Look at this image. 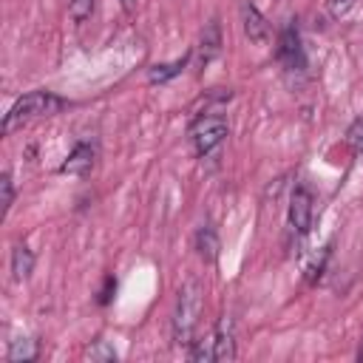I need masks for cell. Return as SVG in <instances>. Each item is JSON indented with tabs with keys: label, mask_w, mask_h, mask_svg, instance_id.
I'll list each match as a JSON object with an SVG mask.
<instances>
[{
	"label": "cell",
	"mask_w": 363,
	"mask_h": 363,
	"mask_svg": "<svg viewBox=\"0 0 363 363\" xmlns=\"http://www.w3.org/2000/svg\"><path fill=\"white\" fill-rule=\"evenodd\" d=\"M241 26H244V34L250 37V43L264 45L269 40V23L250 0H241Z\"/></svg>",
	"instance_id": "obj_6"
},
{
	"label": "cell",
	"mask_w": 363,
	"mask_h": 363,
	"mask_svg": "<svg viewBox=\"0 0 363 363\" xmlns=\"http://www.w3.org/2000/svg\"><path fill=\"white\" fill-rule=\"evenodd\" d=\"M221 51V26L218 20H210L199 37V68H207Z\"/></svg>",
	"instance_id": "obj_9"
},
{
	"label": "cell",
	"mask_w": 363,
	"mask_h": 363,
	"mask_svg": "<svg viewBox=\"0 0 363 363\" xmlns=\"http://www.w3.org/2000/svg\"><path fill=\"white\" fill-rule=\"evenodd\" d=\"M0 204H3V216H6V213L11 210V204H14V182H11L9 173L0 176Z\"/></svg>",
	"instance_id": "obj_15"
},
{
	"label": "cell",
	"mask_w": 363,
	"mask_h": 363,
	"mask_svg": "<svg viewBox=\"0 0 363 363\" xmlns=\"http://www.w3.org/2000/svg\"><path fill=\"white\" fill-rule=\"evenodd\" d=\"M88 357H91V360H116V352H113V346H108L105 340H96V343L88 349Z\"/></svg>",
	"instance_id": "obj_17"
},
{
	"label": "cell",
	"mask_w": 363,
	"mask_h": 363,
	"mask_svg": "<svg viewBox=\"0 0 363 363\" xmlns=\"http://www.w3.org/2000/svg\"><path fill=\"white\" fill-rule=\"evenodd\" d=\"M116 286V281L113 278H108L105 281V289H102V295H99V303H108V298H111V289Z\"/></svg>",
	"instance_id": "obj_19"
},
{
	"label": "cell",
	"mask_w": 363,
	"mask_h": 363,
	"mask_svg": "<svg viewBox=\"0 0 363 363\" xmlns=\"http://www.w3.org/2000/svg\"><path fill=\"white\" fill-rule=\"evenodd\" d=\"M94 11V0H68V14L74 23H85Z\"/></svg>",
	"instance_id": "obj_14"
},
{
	"label": "cell",
	"mask_w": 363,
	"mask_h": 363,
	"mask_svg": "<svg viewBox=\"0 0 363 363\" xmlns=\"http://www.w3.org/2000/svg\"><path fill=\"white\" fill-rule=\"evenodd\" d=\"M278 60L284 65V71H303L306 68V57H303V45H301V34L295 26H286L278 37Z\"/></svg>",
	"instance_id": "obj_4"
},
{
	"label": "cell",
	"mask_w": 363,
	"mask_h": 363,
	"mask_svg": "<svg viewBox=\"0 0 363 363\" xmlns=\"http://www.w3.org/2000/svg\"><path fill=\"white\" fill-rule=\"evenodd\" d=\"M187 60H190V54H184L182 60H176V62H162V65H153L150 71H147V79L150 82H167V79H173L176 74H182L184 71V65H187Z\"/></svg>",
	"instance_id": "obj_13"
},
{
	"label": "cell",
	"mask_w": 363,
	"mask_h": 363,
	"mask_svg": "<svg viewBox=\"0 0 363 363\" xmlns=\"http://www.w3.org/2000/svg\"><path fill=\"white\" fill-rule=\"evenodd\" d=\"M346 139H349V145H352V147H354L357 153H363V116L352 122V128H349Z\"/></svg>",
	"instance_id": "obj_18"
},
{
	"label": "cell",
	"mask_w": 363,
	"mask_h": 363,
	"mask_svg": "<svg viewBox=\"0 0 363 363\" xmlns=\"http://www.w3.org/2000/svg\"><path fill=\"white\" fill-rule=\"evenodd\" d=\"M94 159H96L94 145L79 142V145H77V147L68 153V159L60 164V173H68V176H85V173H91Z\"/></svg>",
	"instance_id": "obj_8"
},
{
	"label": "cell",
	"mask_w": 363,
	"mask_h": 363,
	"mask_svg": "<svg viewBox=\"0 0 363 363\" xmlns=\"http://www.w3.org/2000/svg\"><path fill=\"white\" fill-rule=\"evenodd\" d=\"M34 357H37V340H34V337L11 340L9 354H6L9 363H28V360H34Z\"/></svg>",
	"instance_id": "obj_12"
},
{
	"label": "cell",
	"mask_w": 363,
	"mask_h": 363,
	"mask_svg": "<svg viewBox=\"0 0 363 363\" xmlns=\"http://www.w3.org/2000/svg\"><path fill=\"white\" fill-rule=\"evenodd\" d=\"M68 102L51 91H28L23 94L11 108L9 113L3 116V136L14 133L17 128H23L28 119H37V116H51L57 111H62Z\"/></svg>",
	"instance_id": "obj_1"
},
{
	"label": "cell",
	"mask_w": 363,
	"mask_h": 363,
	"mask_svg": "<svg viewBox=\"0 0 363 363\" xmlns=\"http://www.w3.org/2000/svg\"><path fill=\"white\" fill-rule=\"evenodd\" d=\"M31 269H34V252L26 244H17L11 250V275H14V281H26L31 275Z\"/></svg>",
	"instance_id": "obj_11"
},
{
	"label": "cell",
	"mask_w": 363,
	"mask_h": 363,
	"mask_svg": "<svg viewBox=\"0 0 363 363\" xmlns=\"http://www.w3.org/2000/svg\"><path fill=\"white\" fill-rule=\"evenodd\" d=\"M289 227L298 235L312 230V193L306 187H295L289 196Z\"/></svg>",
	"instance_id": "obj_5"
},
{
	"label": "cell",
	"mask_w": 363,
	"mask_h": 363,
	"mask_svg": "<svg viewBox=\"0 0 363 363\" xmlns=\"http://www.w3.org/2000/svg\"><path fill=\"white\" fill-rule=\"evenodd\" d=\"M224 136H227V119L221 113H204L190 128V142L199 156H207L210 150H216L224 142Z\"/></svg>",
	"instance_id": "obj_3"
},
{
	"label": "cell",
	"mask_w": 363,
	"mask_h": 363,
	"mask_svg": "<svg viewBox=\"0 0 363 363\" xmlns=\"http://www.w3.org/2000/svg\"><path fill=\"white\" fill-rule=\"evenodd\" d=\"M122 3H125V9H130V0H122Z\"/></svg>",
	"instance_id": "obj_21"
},
{
	"label": "cell",
	"mask_w": 363,
	"mask_h": 363,
	"mask_svg": "<svg viewBox=\"0 0 363 363\" xmlns=\"http://www.w3.org/2000/svg\"><path fill=\"white\" fill-rule=\"evenodd\" d=\"M357 360H363V340H360V352H357Z\"/></svg>",
	"instance_id": "obj_20"
},
{
	"label": "cell",
	"mask_w": 363,
	"mask_h": 363,
	"mask_svg": "<svg viewBox=\"0 0 363 363\" xmlns=\"http://www.w3.org/2000/svg\"><path fill=\"white\" fill-rule=\"evenodd\" d=\"M201 284L199 281H187L182 289H179V298H176V312H173V340L179 346L190 343L193 332H196V323L201 318Z\"/></svg>",
	"instance_id": "obj_2"
},
{
	"label": "cell",
	"mask_w": 363,
	"mask_h": 363,
	"mask_svg": "<svg viewBox=\"0 0 363 363\" xmlns=\"http://www.w3.org/2000/svg\"><path fill=\"white\" fill-rule=\"evenodd\" d=\"M354 3H357V0H326V11H329V17L343 20V17L352 11Z\"/></svg>",
	"instance_id": "obj_16"
},
{
	"label": "cell",
	"mask_w": 363,
	"mask_h": 363,
	"mask_svg": "<svg viewBox=\"0 0 363 363\" xmlns=\"http://www.w3.org/2000/svg\"><path fill=\"white\" fill-rule=\"evenodd\" d=\"M196 250H199V255L207 264H213L218 258V235H216V230L210 224L199 227V233H196Z\"/></svg>",
	"instance_id": "obj_10"
},
{
	"label": "cell",
	"mask_w": 363,
	"mask_h": 363,
	"mask_svg": "<svg viewBox=\"0 0 363 363\" xmlns=\"http://www.w3.org/2000/svg\"><path fill=\"white\" fill-rule=\"evenodd\" d=\"M233 357H235L233 318L230 315H221V320L216 323V332H213V360L224 363V360H233Z\"/></svg>",
	"instance_id": "obj_7"
}]
</instances>
